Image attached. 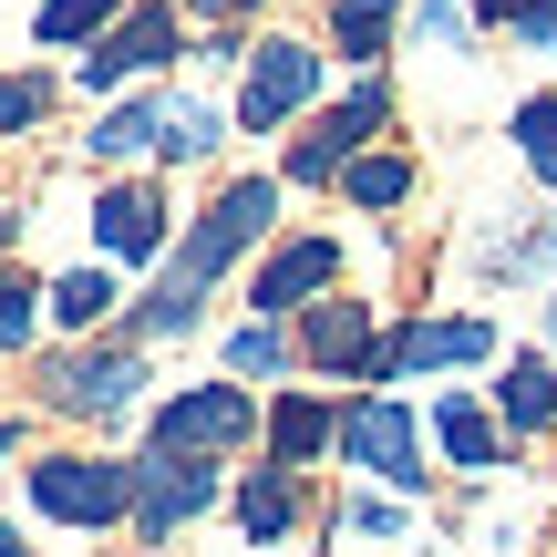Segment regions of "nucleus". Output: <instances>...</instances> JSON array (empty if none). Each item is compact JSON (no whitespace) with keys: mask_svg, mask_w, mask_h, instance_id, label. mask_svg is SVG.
Instances as JSON below:
<instances>
[{"mask_svg":"<svg viewBox=\"0 0 557 557\" xmlns=\"http://www.w3.org/2000/svg\"><path fill=\"white\" fill-rule=\"evenodd\" d=\"M41 103H52V83H32V73H0V135L41 124Z\"/></svg>","mask_w":557,"mask_h":557,"instance_id":"nucleus-26","label":"nucleus"},{"mask_svg":"<svg viewBox=\"0 0 557 557\" xmlns=\"http://www.w3.org/2000/svg\"><path fill=\"white\" fill-rule=\"evenodd\" d=\"M218 506V465L207 455H156V465H135V527L145 537H176L186 517H207Z\"/></svg>","mask_w":557,"mask_h":557,"instance_id":"nucleus-10","label":"nucleus"},{"mask_svg":"<svg viewBox=\"0 0 557 557\" xmlns=\"http://www.w3.org/2000/svg\"><path fill=\"white\" fill-rule=\"evenodd\" d=\"M341 289V238H278L269 269H259V320L278 310H310V299Z\"/></svg>","mask_w":557,"mask_h":557,"instance_id":"nucleus-12","label":"nucleus"},{"mask_svg":"<svg viewBox=\"0 0 557 557\" xmlns=\"http://www.w3.org/2000/svg\"><path fill=\"white\" fill-rule=\"evenodd\" d=\"M496 423L506 434H557V361L547 351H506V372H496Z\"/></svg>","mask_w":557,"mask_h":557,"instance_id":"nucleus-14","label":"nucleus"},{"mask_svg":"<svg viewBox=\"0 0 557 557\" xmlns=\"http://www.w3.org/2000/svg\"><path fill=\"white\" fill-rule=\"evenodd\" d=\"M434 444H444V465H455V475H475V485L517 465V434H506L496 403H475V393H444V403H434Z\"/></svg>","mask_w":557,"mask_h":557,"instance_id":"nucleus-11","label":"nucleus"},{"mask_svg":"<svg viewBox=\"0 0 557 557\" xmlns=\"http://www.w3.org/2000/svg\"><path fill=\"white\" fill-rule=\"evenodd\" d=\"M382 124H393V83H382V73H361L351 94H341L331 114H320L310 135L289 145V176H299V186H331V176H351V165L372 156V135H382Z\"/></svg>","mask_w":557,"mask_h":557,"instance_id":"nucleus-4","label":"nucleus"},{"mask_svg":"<svg viewBox=\"0 0 557 557\" xmlns=\"http://www.w3.org/2000/svg\"><path fill=\"white\" fill-rule=\"evenodd\" d=\"M11 444H21V434H11V423H0V465H11Z\"/></svg>","mask_w":557,"mask_h":557,"instance_id":"nucleus-32","label":"nucleus"},{"mask_svg":"<svg viewBox=\"0 0 557 557\" xmlns=\"http://www.w3.org/2000/svg\"><path fill=\"white\" fill-rule=\"evenodd\" d=\"M94 238L114 248V259H145V248L165 238V197L156 186H103L94 197Z\"/></svg>","mask_w":557,"mask_h":557,"instance_id":"nucleus-16","label":"nucleus"},{"mask_svg":"<svg viewBox=\"0 0 557 557\" xmlns=\"http://www.w3.org/2000/svg\"><path fill=\"white\" fill-rule=\"evenodd\" d=\"M475 0H413V41H434V52H475Z\"/></svg>","mask_w":557,"mask_h":557,"instance_id":"nucleus-22","label":"nucleus"},{"mask_svg":"<svg viewBox=\"0 0 557 557\" xmlns=\"http://www.w3.org/2000/svg\"><path fill=\"white\" fill-rule=\"evenodd\" d=\"M259 434V403L248 382H197V393L156 403V455H227V444Z\"/></svg>","mask_w":557,"mask_h":557,"instance_id":"nucleus-6","label":"nucleus"},{"mask_svg":"<svg viewBox=\"0 0 557 557\" xmlns=\"http://www.w3.org/2000/svg\"><path fill=\"white\" fill-rule=\"evenodd\" d=\"M341 455L361 465V475H382L393 496H423V423H413V403H393V393H361V403H341Z\"/></svg>","mask_w":557,"mask_h":557,"instance_id":"nucleus-3","label":"nucleus"},{"mask_svg":"<svg viewBox=\"0 0 557 557\" xmlns=\"http://www.w3.org/2000/svg\"><path fill=\"white\" fill-rule=\"evenodd\" d=\"M103 310H114V278H103V269H62V278H52V320H73V331H94Z\"/></svg>","mask_w":557,"mask_h":557,"instance_id":"nucleus-23","label":"nucleus"},{"mask_svg":"<svg viewBox=\"0 0 557 557\" xmlns=\"http://www.w3.org/2000/svg\"><path fill=\"white\" fill-rule=\"evenodd\" d=\"M506 351V331L485 310H434V320H403V331H382V361H372V382H413V372H475V361H496Z\"/></svg>","mask_w":557,"mask_h":557,"instance_id":"nucleus-2","label":"nucleus"},{"mask_svg":"<svg viewBox=\"0 0 557 557\" xmlns=\"http://www.w3.org/2000/svg\"><path fill=\"white\" fill-rule=\"evenodd\" d=\"M299 361L310 372H341V382H372L382 361V331H372V299H310V320H299Z\"/></svg>","mask_w":557,"mask_h":557,"instance_id":"nucleus-8","label":"nucleus"},{"mask_svg":"<svg viewBox=\"0 0 557 557\" xmlns=\"http://www.w3.org/2000/svg\"><path fill=\"white\" fill-rule=\"evenodd\" d=\"M341 527H351V537H403V506L393 496H351V506H341Z\"/></svg>","mask_w":557,"mask_h":557,"instance_id":"nucleus-28","label":"nucleus"},{"mask_svg":"<svg viewBox=\"0 0 557 557\" xmlns=\"http://www.w3.org/2000/svg\"><path fill=\"white\" fill-rule=\"evenodd\" d=\"M0 557H21V537H11V527H0Z\"/></svg>","mask_w":557,"mask_h":557,"instance_id":"nucleus-33","label":"nucleus"},{"mask_svg":"<svg viewBox=\"0 0 557 557\" xmlns=\"http://www.w3.org/2000/svg\"><path fill=\"white\" fill-rule=\"evenodd\" d=\"M32 506L62 517V527H114V517H135V465H114V455H41L32 465Z\"/></svg>","mask_w":557,"mask_h":557,"instance_id":"nucleus-5","label":"nucleus"},{"mask_svg":"<svg viewBox=\"0 0 557 557\" xmlns=\"http://www.w3.org/2000/svg\"><path fill=\"white\" fill-rule=\"evenodd\" d=\"M238 527H248V547H278V537L299 527V475H289V465H259V475H248Z\"/></svg>","mask_w":557,"mask_h":557,"instance_id":"nucleus-18","label":"nucleus"},{"mask_svg":"<svg viewBox=\"0 0 557 557\" xmlns=\"http://www.w3.org/2000/svg\"><path fill=\"white\" fill-rule=\"evenodd\" d=\"M341 197H351L361 218H393V207L413 197V156H361L351 176H341Z\"/></svg>","mask_w":557,"mask_h":557,"instance_id":"nucleus-19","label":"nucleus"},{"mask_svg":"<svg viewBox=\"0 0 557 557\" xmlns=\"http://www.w3.org/2000/svg\"><path fill=\"white\" fill-rule=\"evenodd\" d=\"M165 52H176V11H124L114 32L83 52V94H114L124 73H156Z\"/></svg>","mask_w":557,"mask_h":557,"instance_id":"nucleus-13","label":"nucleus"},{"mask_svg":"<svg viewBox=\"0 0 557 557\" xmlns=\"http://www.w3.org/2000/svg\"><path fill=\"white\" fill-rule=\"evenodd\" d=\"M331 11H351V21H393L403 0H331Z\"/></svg>","mask_w":557,"mask_h":557,"instance_id":"nucleus-30","label":"nucleus"},{"mask_svg":"<svg viewBox=\"0 0 557 557\" xmlns=\"http://www.w3.org/2000/svg\"><path fill=\"white\" fill-rule=\"evenodd\" d=\"M310 94H320V52L289 41V32H269L259 52H248V73H238V124H248V135H278Z\"/></svg>","mask_w":557,"mask_h":557,"instance_id":"nucleus-7","label":"nucleus"},{"mask_svg":"<svg viewBox=\"0 0 557 557\" xmlns=\"http://www.w3.org/2000/svg\"><path fill=\"white\" fill-rule=\"evenodd\" d=\"M331 444H341V403H320V393H278L269 403V465L299 475V465H320Z\"/></svg>","mask_w":557,"mask_h":557,"instance_id":"nucleus-15","label":"nucleus"},{"mask_svg":"<svg viewBox=\"0 0 557 557\" xmlns=\"http://www.w3.org/2000/svg\"><path fill=\"white\" fill-rule=\"evenodd\" d=\"M506 135H517L527 176H537V186H557V94H527L517 114H506Z\"/></svg>","mask_w":557,"mask_h":557,"instance_id":"nucleus-20","label":"nucleus"},{"mask_svg":"<svg viewBox=\"0 0 557 557\" xmlns=\"http://www.w3.org/2000/svg\"><path fill=\"white\" fill-rule=\"evenodd\" d=\"M197 11H218V21H238V11H248V0H197Z\"/></svg>","mask_w":557,"mask_h":557,"instance_id":"nucleus-31","label":"nucleus"},{"mask_svg":"<svg viewBox=\"0 0 557 557\" xmlns=\"http://www.w3.org/2000/svg\"><path fill=\"white\" fill-rule=\"evenodd\" d=\"M269 218H278V176H238L218 207H207L197 227H186V248L165 259L156 278V299L135 310V341H165V331H197V310H207V289H218L227 269H238V248L248 238H269Z\"/></svg>","mask_w":557,"mask_h":557,"instance_id":"nucleus-1","label":"nucleus"},{"mask_svg":"<svg viewBox=\"0 0 557 557\" xmlns=\"http://www.w3.org/2000/svg\"><path fill=\"white\" fill-rule=\"evenodd\" d=\"M506 41H517V52H537V62H557V0H527Z\"/></svg>","mask_w":557,"mask_h":557,"instance_id":"nucleus-27","label":"nucleus"},{"mask_svg":"<svg viewBox=\"0 0 557 557\" xmlns=\"http://www.w3.org/2000/svg\"><path fill=\"white\" fill-rule=\"evenodd\" d=\"M299 341L278 331V320H238V341H227V372H289Z\"/></svg>","mask_w":557,"mask_h":557,"instance_id":"nucleus-24","label":"nucleus"},{"mask_svg":"<svg viewBox=\"0 0 557 557\" xmlns=\"http://www.w3.org/2000/svg\"><path fill=\"white\" fill-rule=\"evenodd\" d=\"M114 21H124V0H41V21H32V32L62 52V41H103Z\"/></svg>","mask_w":557,"mask_h":557,"instance_id":"nucleus-21","label":"nucleus"},{"mask_svg":"<svg viewBox=\"0 0 557 557\" xmlns=\"http://www.w3.org/2000/svg\"><path fill=\"white\" fill-rule=\"evenodd\" d=\"M517 11H527V0H475V21H485V32H517Z\"/></svg>","mask_w":557,"mask_h":557,"instance_id":"nucleus-29","label":"nucleus"},{"mask_svg":"<svg viewBox=\"0 0 557 557\" xmlns=\"http://www.w3.org/2000/svg\"><path fill=\"white\" fill-rule=\"evenodd\" d=\"M32 341V278L11 269V227H0V351H21Z\"/></svg>","mask_w":557,"mask_h":557,"instance_id":"nucleus-25","label":"nucleus"},{"mask_svg":"<svg viewBox=\"0 0 557 557\" xmlns=\"http://www.w3.org/2000/svg\"><path fill=\"white\" fill-rule=\"evenodd\" d=\"M165 135H176V103H165V94L114 103V114L94 124V165H124V156H145V145H165Z\"/></svg>","mask_w":557,"mask_h":557,"instance_id":"nucleus-17","label":"nucleus"},{"mask_svg":"<svg viewBox=\"0 0 557 557\" xmlns=\"http://www.w3.org/2000/svg\"><path fill=\"white\" fill-rule=\"evenodd\" d=\"M41 382H52L62 413H94V423H103V413H124V403H135L145 361H135V341H103V351H62Z\"/></svg>","mask_w":557,"mask_h":557,"instance_id":"nucleus-9","label":"nucleus"}]
</instances>
